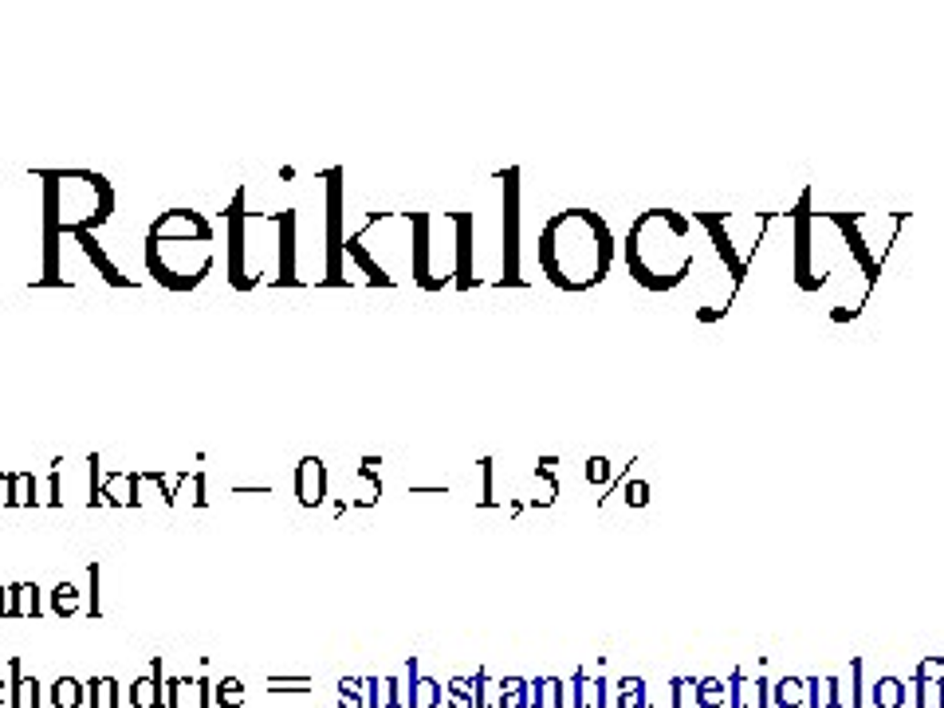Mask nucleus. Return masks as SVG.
<instances>
[{"mask_svg":"<svg viewBox=\"0 0 944 708\" xmlns=\"http://www.w3.org/2000/svg\"><path fill=\"white\" fill-rule=\"evenodd\" d=\"M811 693H815V708H835L838 704V681H811Z\"/></svg>","mask_w":944,"mask_h":708,"instance_id":"72a5a7b5","label":"nucleus"},{"mask_svg":"<svg viewBox=\"0 0 944 708\" xmlns=\"http://www.w3.org/2000/svg\"><path fill=\"white\" fill-rule=\"evenodd\" d=\"M52 704L56 708H79L83 704V685L76 677H59L52 685Z\"/></svg>","mask_w":944,"mask_h":708,"instance_id":"393cba45","label":"nucleus"},{"mask_svg":"<svg viewBox=\"0 0 944 708\" xmlns=\"http://www.w3.org/2000/svg\"><path fill=\"white\" fill-rule=\"evenodd\" d=\"M795 283L803 292H818L823 280L811 268V244H815V217H811V190H803L799 205H795Z\"/></svg>","mask_w":944,"mask_h":708,"instance_id":"1a4fd4ad","label":"nucleus"},{"mask_svg":"<svg viewBox=\"0 0 944 708\" xmlns=\"http://www.w3.org/2000/svg\"><path fill=\"white\" fill-rule=\"evenodd\" d=\"M370 689V704L375 708H402L405 704V693L397 681H366Z\"/></svg>","mask_w":944,"mask_h":708,"instance_id":"412c9836","label":"nucleus"},{"mask_svg":"<svg viewBox=\"0 0 944 708\" xmlns=\"http://www.w3.org/2000/svg\"><path fill=\"white\" fill-rule=\"evenodd\" d=\"M504 181V280L500 288H524L519 276V169L500 173Z\"/></svg>","mask_w":944,"mask_h":708,"instance_id":"423d86ee","label":"nucleus"},{"mask_svg":"<svg viewBox=\"0 0 944 708\" xmlns=\"http://www.w3.org/2000/svg\"><path fill=\"white\" fill-rule=\"evenodd\" d=\"M587 480L599 484V488H602V484H611L614 480V465L606 461V457H590V461H587Z\"/></svg>","mask_w":944,"mask_h":708,"instance_id":"473e14b6","label":"nucleus"},{"mask_svg":"<svg viewBox=\"0 0 944 708\" xmlns=\"http://www.w3.org/2000/svg\"><path fill=\"white\" fill-rule=\"evenodd\" d=\"M44 178V225L64 236L103 229L115 213V190L95 169H36Z\"/></svg>","mask_w":944,"mask_h":708,"instance_id":"7ed1b4c3","label":"nucleus"},{"mask_svg":"<svg viewBox=\"0 0 944 708\" xmlns=\"http://www.w3.org/2000/svg\"><path fill=\"white\" fill-rule=\"evenodd\" d=\"M536 256H539L543 276L555 288L587 292L611 276L614 236H611V225L594 209H567V213H555L543 225Z\"/></svg>","mask_w":944,"mask_h":708,"instance_id":"f257e3e1","label":"nucleus"},{"mask_svg":"<svg viewBox=\"0 0 944 708\" xmlns=\"http://www.w3.org/2000/svg\"><path fill=\"white\" fill-rule=\"evenodd\" d=\"M244 704V685L236 677H225L217 685V708H241Z\"/></svg>","mask_w":944,"mask_h":708,"instance_id":"c85d7f7f","label":"nucleus"},{"mask_svg":"<svg viewBox=\"0 0 944 708\" xmlns=\"http://www.w3.org/2000/svg\"><path fill=\"white\" fill-rule=\"evenodd\" d=\"M854 315H858V312H847V307H835V312H830V319H835V323H847Z\"/></svg>","mask_w":944,"mask_h":708,"instance_id":"37998d69","label":"nucleus"},{"mask_svg":"<svg viewBox=\"0 0 944 708\" xmlns=\"http://www.w3.org/2000/svg\"><path fill=\"white\" fill-rule=\"evenodd\" d=\"M295 500L303 508H319L327 500V465L319 457H303L295 465Z\"/></svg>","mask_w":944,"mask_h":708,"instance_id":"f8f14e48","label":"nucleus"},{"mask_svg":"<svg viewBox=\"0 0 944 708\" xmlns=\"http://www.w3.org/2000/svg\"><path fill=\"white\" fill-rule=\"evenodd\" d=\"M559 496V477H555V457H543L536 465V496H531V508H551Z\"/></svg>","mask_w":944,"mask_h":708,"instance_id":"6ab92c4d","label":"nucleus"},{"mask_svg":"<svg viewBox=\"0 0 944 708\" xmlns=\"http://www.w3.org/2000/svg\"><path fill=\"white\" fill-rule=\"evenodd\" d=\"M327 276L319 283L323 288H343V169H327Z\"/></svg>","mask_w":944,"mask_h":708,"instance_id":"0eeeda50","label":"nucleus"},{"mask_svg":"<svg viewBox=\"0 0 944 708\" xmlns=\"http://www.w3.org/2000/svg\"><path fill=\"white\" fill-rule=\"evenodd\" d=\"M720 681H701V704H708V708H716L720 704Z\"/></svg>","mask_w":944,"mask_h":708,"instance_id":"4c0bfd02","label":"nucleus"},{"mask_svg":"<svg viewBox=\"0 0 944 708\" xmlns=\"http://www.w3.org/2000/svg\"><path fill=\"white\" fill-rule=\"evenodd\" d=\"M728 315V307H697V319L701 323H716V319H724Z\"/></svg>","mask_w":944,"mask_h":708,"instance_id":"ea45409f","label":"nucleus"},{"mask_svg":"<svg viewBox=\"0 0 944 708\" xmlns=\"http://www.w3.org/2000/svg\"><path fill=\"white\" fill-rule=\"evenodd\" d=\"M343 252H346V256H354V264L366 272V280H370V283H382V288H390V283H394V276H390V272L378 264L375 256L366 252V244L358 241V236H351V241H343Z\"/></svg>","mask_w":944,"mask_h":708,"instance_id":"f3484780","label":"nucleus"},{"mask_svg":"<svg viewBox=\"0 0 944 708\" xmlns=\"http://www.w3.org/2000/svg\"><path fill=\"white\" fill-rule=\"evenodd\" d=\"M8 685H12V704L8 708H40V685H36V677H24L20 673V657H12L8 662Z\"/></svg>","mask_w":944,"mask_h":708,"instance_id":"dca6fc26","label":"nucleus"},{"mask_svg":"<svg viewBox=\"0 0 944 708\" xmlns=\"http://www.w3.org/2000/svg\"><path fill=\"white\" fill-rule=\"evenodd\" d=\"M59 457L52 461V472H47V480H40V488H36V504H52V508H59L64 504V480H59Z\"/></svg>","mask_w":944,"mask_h":708,"instance_id":"5701e85b","label":"nucleus"},{"mask_svg":"<svg viewBox=\"0 0 944 708\" xmlns=\"http://www.w3.org/2000/svg\"><path fill=\"white\" fill-rule=\"evenodd\" d=\"M0 590H5V587H0Z\"/></svg>","mask_w":944,"mask_h":708,"instance_id":"c03bdc74","label":"nucleus"},{"mask_svg":"<svg viewBox=\"0 0 944 708\" xmlns=\"http://www.w3.org/2000/svg\"><path fill=\"white\" fill-rule=\"evenodd\" d=\"M12 587H16V618H36L44 611L40 587H36V582H12Z\"/></svg>","mask_w":944,"mask_h":708,"instance_id":"b1692460","label":"nucleus"},{"mask_svg":"<svg viewBox=\"0 0 944 708\" xmlns=\"http://www.w3.org/2000/svg\"><path fill=\"white\" fill-rule=\"evenodd\" d=\"M268 689L272 693H307V689H312V681H307V677H272Z\"/></svg>","mask_w":944,"mask_h":708,"instance_id":"c9c22d12","label":"nucleus"},{"mask_svg":"<svg viewBox=\"0 0 944 708\" xmlns=\"http://www.w3.org/2000/svg\"><path fill=\"white\" fill-rule=\"evenodd\" d=\"M79 611V590L71 587V582H59V587L52 590V614L56 618H71Z\"/></svg>","mask_w":944,"mask_h":708,"instance_id":"cd10ccee","label":"nucleus"},{"mask_svg":"<svg viewBox=\"0 0 944 708\" xmlns=\"http://www.w3.org/2000/svg\"><path fill=\"white\" fill-rule=\"evenodd\" d=\"M83 689H87V708H122L115 677H98V681H91V685H83Z\"/></svg>","mask_w":944,"mask_h":708,"instance_id":"aec40b11","label":"nucleus"},{"mask_svg":"<svg viewBox=\"0 0 944 708\" xmlns=\"http://www.w3.org/2000/svg\"><path fill=\"white\" fill-rule=\"evenodd\" d=\"M244 205H248V190H236L229 209H225V221H229V283L236 292H248V288H256V283H260L256 272H248V264H244V244H248V213H244Z\"/></svg>","mask_w":944,"mask_h":708,"instance_id":"39448f33","label":"nucleus"},{"mask_svg":"<svg viewBox=\"0 0 944 708\" xmlns=\"http://www.w3.org/2000/svg\"><path fill=\"white\" fill-rule=\"evenodd\" d=\"M134 508V472H127V468H118V472H107L103 477V488H98V496H91L87 500V508Z\"/></svg>","mask_w":944,"mask_h":708,"instance_id":"2eb2a0df","label":"nucleus"},{"mask_svg":"<svg viewBox=\"0 0 944 708\" xmlns=\"http://www.w3.org/2000/svg\"><path fill=\"white\" fill-rule=\"evenodd\" d=\"M146 241H205V244H213L217 232H213V225H209V217L197 213V209H166V213H158V221L146 229Z\"/></svg>","mask_w":944,"mask_h":708,"instance_id":"6e6552de","label":"nucleus"},{"mask_svg":"<svg viewBox=\"0 0 944 708\" xmlns=\"http://www.w3.org/2000/svg\"><path fill=\"white\" fill-rule=\"evenodd\" d=\"M260 217H268L280 232V276L272 283L276 288H295L300 283V276H295V213L283 209V213H260Z\"/></svg>","mask_w":944,"mask_h":708,"instance_id":"9b49d317","label":"nucleus"},{"mask_svg":"<svg viewBox=\"0 0 944 708\" xmlns=\"http://www.w3.org/2000/svg\"><path fill=\"white\" fill-rule=\"evenodd\" d=\"M826 221L835 225L842 236H847V244H850V252H854V260L866 268V280L874 283L877 276H881V264L874 256H869V248H866V241H862V232H858V225H862V213H826Z\"/></svg>","mask_w":944,"mask_h":708,"instance_id":"ddd939ff","label":"nucleus"},{"mask_svg":"<svg viewBox=\"0 0 944 708\" xmlns=\"http://www.w3.org/2000/svg\"><path fill=\"white\" fill-rule=\"evenodd\" d=\"M799 681H784V685H779V704L784 708H791V704H799Z\"/></svg>","mask_w":944,"mask_h":708,"instance_id":"58836bf2","label":"nucleus"},{"mask_svg":"<svg viewBox=\"0 0 944 708\" xmlns=\"http://www.w3.org/2000/svg\"><path fill=\"white\" fill-rule=\"evenodd\" d=\"M76 244H79V252L91 260V268L110 283V288H139V283H134L130 276H122V268L103 252V244L95 241V232H76Z\"/></svg>","mask_w":944,"mask_h":708,"instance_id":"4468645a","label":"nucleus"},{"mask_svg":"<svg viewBox=\"0 0 944 708\" xmlns=\"http://www.w3.org/2000/svg\"><path fill=\"white\" fill-rule=\"evenodd\" d=\"M181 496H185V500H190L193 508H205V504H209V496H205V472H193V477L185 472L181 484H178V496H173V504H178Z\"/></svg>","mask_w":944,"mask_h":708,"instance_id":"a878e982","label":"nucleus"},{"mask_svg":"<svg viewBox=\"0 0 944 708\" xmlns=\"http://www.w3.org/2000/svg\"><path fill=\"white\" fill-rule=\"evenodd\" d=\"M693 221L713 236V244H716V256L724 260V268H728V276H732V283H744V276H748V256H740L736 248H732V236L724 232V217L720 213H693Z\"/></svg>","mask_w":944,"mask_h":708,"instance_id":"9d476101","label":"nucleus"},{"mask_svg":"<svg viewBox=\"0 0 944 708\" xmlns=\"http://www.w3.org/2000/svg\"><path fill=\"white\" fill-rule=\"evenodd\" d=\"M130 704L134 708H161V662H154L150 673L130 685Z\"/></svg>","mask_w":944,"mask_h":708,"instance_id":"a211bd4d","label":"nucleus"},{"mask_svg":"<svg viewBox=\"0 0 944 708\" xmlns=\"http://www.w3.org/2000/svg\"><path fill=\"white\" fill-rule=\"evenodd\" d=\"M8 704H12V685L0 677V708H8Z\"/></svg>","mask_w":944,"mask_h":708,"instance_id":"79ce46f5","label":"nucleus"},{"mask_svg":"<svg viewBox=\"0 0 944 708\" xmlns=\"http://www.w3.org/2000/svg\"><path fill=\"white\" fill-rule=\"evenodd\" d=\"M409 229H414V244H409V264H414V283L426 292H441L457 283V256L441 252V229L445 213H405Z\"/></svg>","mask_w":944,"mask_h":708,"instance_id":"20e7f679","label":"nucleus"},{"mask_svg":"<svg viewBox=\"0 0 944 708\" xmlns=\"http://www.w3.org/2000/svg\"><path fill=\"white\" fill-rule=\"evenodd\" d=\"M98 575H103L98 563L87 567V614H91V618L103 614V606H98Z\"/></svg>","mask_w":944,"mask_h":708,"instance_id":"2f4dec72","label":"nucleus"},{"mask_svg":"<svg viewBox=\"0 0 944 708\" xmlns=\"http://www.w3.org/2000/svg\"><path fill=\"white\" fill-rule=\"evenodd\" d=\"M622 500H626V508H645V504H650V484H645V480H630V477H626V484H622Z\"/></svg>","mask_w":944,"mask_h":708,"instance_id":"7c9ffc66","label":"nucleus"},{"mask_svg":"<svg viewBox=\"0 0 944 708\" xmlns=\"http://www.w3.org/2000/svg\"><path fill=\"white\" fill-rule=\"evenodd\" d=\"M602 704H606L602 681H587V677H579V708H602Z\"/></svg>","mask_w":944,"mask_h":708,"instance_id":"c756f323","label":"nucleus"},{"mask_svg":"<svg viewBox=\"0 0 944 708\" xmlns=\"http://www.w3.org/2000/svg\"><path fill=\"white\" fill-rule=\"evenodd\" d=\"M12 504V472H0V508Z\"/></svg>","mask_w":944,"mask_h":708,"instance_id":"a19ab883","label":"nucleus"},{"mask_svg":"<svg viewBox=\"0 0 944 708\" xmlns=\"http://www.w3.org/2000/svg\"><path fill=\"white\" fill-rule=\"evenodd\" d=\"M441 701V685L437 681H409V708H437Z\"/></svg>","mask_w":944,"mask_h":708,"instance_id":"bb28decb","label":"nucleus"},{"mask_svg":"<svg viewBox=\"0 0 944 708\" xmlns=\"http://www.w3.org/2000/svg\"><path fill=\"white\" fill-rule=\"evenodd\" d=\"M622 708H645L641 681H622Z\"/></svg>","mask_w":944,"mask_h":708,"instance_id":"e433bc0d","label":"nucleus"},{"mask_svg":"<svg viewBox=\"0 0 944 708\" xmlns=\"http://www.w3.org/2000/svg\"><path fill=\"white\" fill-rule=\"evenodd\" d=\"M693 217L673 209H645L626 232V268L645 292H673L697 264L689 244Z\"/></svg>","mask_w":944,"mask_h":708,"instance_id":"f03ea898","label":"nucleus"},{"mask_svg":"<svg viewBox=\"0 0 944 708\" xmlns=\"http://www.w3.org/2000/svg\"><path fill=\"white\" fill-rule=\"evenodd\" d=\"M874 701L881 704V708H898L901 704V681H893V677H886L877 685V693H874Z\"/></svg>","mask_w":944,"mask_h":708,"instance_id":"f704fd0d","label":"nucleus"},{"mask_svg":"<svg viewBox=\"0 0 944 708\" xmlns=\"http://www.w3.org/2000/svg\"><path fill=\"white\" fill-rule=\"evenodd\" d=\"M36 488H40V480L28 468L12 472V508H36Z\"/></svg>","mask_w":944,"mask_h":708,"instance_id":"4be33fe9","label":"nucleus"}]
</instances>
